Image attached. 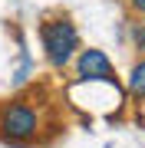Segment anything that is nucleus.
<instances>
[{"instance_id":"nucleus-6","label":"nucleus","mask_w":145,"mask_h":148,"mask_svg":"<svg viewBox=\"0 0 145 148\" xmlns=\"http://www.w3.org/2000/svg\"><path fill=\"white\" fill-rule=\"evenodd\" d=\"M132 7H135V10H142V13H145V0H132Z\"/></svg>"},{"instance_id":"nucleus-2","label":"nucleus","mask_w":145,"mask_h":148,"mask_svg":"<svg viewBox=\"0 0 145 148\" xmlns=\"http://www.w3.org/2000/svg\"><path fill=\"white\" fill-rule=\"evenodd\" d=\"M36 128H40V119L33 112V106H27V102L3 106V112H0V132L10 142H27V138L36 135Z\"/></svg>"},{"instance_id":"nucleus-1","label":"nucleus","mask_w":145,"mask_h":148,"mask_svg":"<svg viewBox=\"0 0 145 148\" xmlns=\"http://www.w3.org/2000/svg\"><path fill=\"white\" fill-rule=\"evenodd\" d=\"M40 36H43V49L53 66H66L79 49V33L69 20H46L40 27Z\"/></svg>"},{"instance_id":"nucleus-4","label":"nucleus","mask_w":145,"mask_h":148,"mask_svg":"<svg viewBox=\"0 0 145 148\" xmlns=\"http://www.w3.org/2000/svg\"><path fill=\"white\" fill-rule=\"evenodd\" d=\"M129 89H132V95L145 99V59H142L139 66H132V73H129Z\"/></svg>"},{"instance_id":"nucleus-3","label":"nucleus","mask_w":145,"mask_h":148,"mask_svg":"<svg viewBox=\"0 0 145 148\" xmlns=\"http://www.w3.org/2000/svg\"><path fill=\"white\" fill-rule=\"evenodd\" d=\"M76 69H79V79H106V82H115L112 63L106 59V53H102V49H82Z\"/></svg>"},{"instance_id":"nucleus-5","label":"nucleus","mask_w":145,"mask_h":148,"mask_svg":"<svg viewBox=\"0 0 145 148\" xmlns=\"http://www.w3.org/2000/svg\"><path fill=\"white\" fill-rule=\"evenodd\" d=\"M132 40H135V46H139L142 53H145V23H142V27H135V30H132Z\"/></svg>"}]
</instances>
